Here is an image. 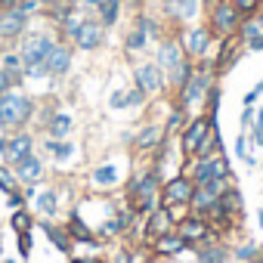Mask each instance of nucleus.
Instances as JSON below:
<instances>
[{"label":"nucleus","instance_id":"f257e3e1","mask_svg":"<svg viewBox=\"0 0 263 263\" xmlns=\"http://www.w3.org/2000/svg\"><path fill=\"white\" fill-rule=\"evenodd\" d=\"M161 177L155 174V167L149 174H140L127 183V208L137 217H149L152 211L161 208Z\"/></svg>","mask_w":263,"mask_h":263},{"label":"nucleus","instance_id":"f03ea898","mask_svg":"<svg viewBox=\"0 0 263 263\" xmlns=\"http://www.w3.org/2000/svg\"><path fill=\"white\" fill-rule=\"evenodd\" d=\"M155 65L161 68L167 87H174V90H180V87L189 81L192 68H195V62L186 59V53H183V47H180L177 37H164V41L158 44V59H155Z\"/></svg>","mask_w":263,"mask_h":263},{"label":"nucleus","instance_id":"7ed1b4c3","mask_svg":"<svg viewBox=\"0 0 263 263\" xmlns=\"http://www.w3.org/2000/svg\"><path fill=\"white\" fill-rule=\"evenodd\" d=\"M211 71L208 68H192V74H189V81L177 90V108H183L186 115L192 111V108H201V102L211 96Z\"/></svg>","mask_w":263,"mask_h":263},{"label":"nucleus","instance_id":"20e7f679","mask_svg":"<svg viewBox=\"0 0 263 263\" xmlns=\"http://www.w3.org/2000/svg\"><path fill=\"white\" fill-rule=\"evenodd\" d=\"M34 115V102L19 93V90H7L0 96V127H25Z\"/></svg>","mask_w":263,"mask_h":263},{"label":"nucleus","instance_id":"39448f33","mask_svg":"<svg viewBox=\"0 0 263 263\" xmlns=\"http://www.w3.org/2000/svg\"><path fill=\"white\" fill-rule=\"evenodd\" d=\"M214 118H208V115H195V118H189L186 121V127L180 130V149H183V158L186 161H192L195 155H198V149L204 146V140L214 134Z\"/></svg>","mask_w":263,"mask_h":263},{"label":"nucleus","instance_id":"423d86ee","mask_svg":"<svg viewBox=\"0 0 263 263\" xmlns=\"http://www.w3.org/2000/svg\"><path fill=\"white\" fill-rule=\"evenodd\" d=\"M208 28H211L214 37L229 41V37L238 34V28H241V16L235 13V7L229 4V0H214L211 10H208Z\"/></svg>","mask_w":263,"mask_h":263},{"label":"nucleus","instance_id":"0eeeda50","mask_svg":"<svg viewBox=\"0 0 263 263\" xmlns=\"http://www.w3.org/2000/svg\"><path fill=\"white\" fill-rule=\"evenodd\" d=\"M177 41H180V47H183L186 59L201 62V59L211 53L214 34H211V28H208V25H183V28L177 31Z\"/></svg>","mask_w":263,"mask_h":263},{"label":"nucleus","instance_id":"6e6552de","mask_svg":"<svg viewBox=\"0 0 263 263\" xmlns=\"http://www.w3.org/2000/svg\"><path fill=\"white\" fill-rule=\"evenodd\" d=\"M53 47H56V41L47 37V34H31V37H25V41H22V50H19L22 71H25V74H37Z\"/></svg>","mask_w":263,"mask_h":263},{"label":"nucleus","instance_id":"1a4fd4ad","mask_svg":"<svg viewBox=\"0 0 263 263\" xmlns=\"http://www.w3.org/2000/svg\"><path fill=\"white\" fill-rule=\"evenodd\" d=\"M186 177L195 186H204L214 177H229V164H226L223 152H217L211 158H192V161H186Z\"/></svg>","mask_w":263,"mask_h":263},{"label":"nucleus","instance_id":"9d476101","mask_svg":"<svg viewBox=\"0 0 263 263\" xmlns=\"http://www.w3.org/2000/svg\"><path fill=\"white\" fill-rule=\"evenodd\" d=\"M177 235H180L189 248H201V245L217 241V235L211 232V223H208L201 214H189L186 220H180V223H177Z\"/></svg>","mask_w":263,"mask_h":263},{"label":"nucleus","instance_id":"9b49d317","mask_svg":"<svg viewBox=\"0 0 263 263\" xmlns=\"http://www.w3.org/2000/svg\"><path fill=\"white\" fill-rule=\"evenodd\" d=\"M195 192V183L186 177V174H177L171 180L161 183V208H174V204H189Z\"/></svg>","mask_w":263,"mask_h":263},{"label":"nucleus","instance_id":"f8f14e48","mask_svg":"<svg viewBox=\"0 0 263 263\" xmlns=\"http://www.w3.org/2000/svg\"><path fill=\"white\" fill-rule=\"evenodd\" d=\"M134 81H137V90L143 96H158L167 87V81H164V74H161V68L155 62H140L134 68Z\"/></svg>","mask_w":263,"mask_h":263},{"label":"nucleus","instance_id":"ddd939ff","mask_svg":"<svg viewBox=\"0 0 263 263\" xmlns=\"http://www.w3.org/2000/svg\"><path fill=\"white\" fill-rule=\"evenodd\" d=\"M102 37H105V25H102L99 19H84V22L68 34V41H71L78 50H96V47L102 44Z\"/></svg>","mask_w":263,"mask_h":263},{"label":"nucleus","instance_id":"4468645a","mask_svg":"<svg viewBox=\"0 0 263 263\" xmlns=\"http://www.w3.org/2000/svg\"><path fill=\"white\" fill-rule=\"evenodd\" d=\"M28 155H34V137L28 130H16L13 137H7V149H4V161L10 167H16L19 161H25Z\"/></svg>","mask_w":263,"mask_h":263},{"label":"nucleus","instance_id":"2eb2a0df","mask_svg":"<svg viewBox=\"0 0 263 263\" xmlns=\"http://www.w3.org/2000/svg\"><path fill=\"white\" fill-rule=\"evenodd\" d=\"M25 28H28V13L22 7H10V10L0 13V37H4V41L22 37Z\"/></svg>","mask_w":263,"mask_h":263},{"label":"nucleus","instance_id":"dca6fc26","mask_svg":"<svg viewBox=\"0 0 263 263\" xmlns=\"http://www.w3.org/2000/svg\"><path fill=\"white\" fill-rule=\"evenodd\" d=\"M68 65H71V47H68V44H56V47L50 50V56L44 59V65H41V71H37V74L59 78V74H65V71H68Z\"/></svg>","mask_w":263,"mask_h":263},{"label":"nucleus","instance_id":"f3484780","mask_svg":"<svg viewBox=\"0 0 263 263\" xmlns=\"http://www.w3.org/2000/svg\"><path fill=\"white\" fill-rule=\"evenodd\" d=\"M164 140H167L164 127H158V124H146V127H140V130H137V137H134V149H137V152H158V149L164 146Z\"/></svg>","mask_w":263,"mask_h":263},{"label":"nucleus","instance_id":"a211bd4d","mask_svg":"<svg viewBox=\"0 0 263 263\" xmlns=\"http://www.w3.org/2000/svg\"><path fill=\"white\" fill-rule=\"evenodd\" d=\"M198 10H201V0H164V13L180 25H192Z\"/></svg>","mask_w":263,"mask_h":263},{"label":"nucleus","instance_id":"6ab92c4d","mask_svg":"<svg viewBox=\"0 0 263 263\" xmlns=\"http://www.w3.org/2000/svg\"><path fill=\"white\" fill-rule=\"evenodd\" d=\"M174 229H177V223H174V217H171L167 208H158V211H152V214L146 217V241L161 238V235H167V232H174Z\"/></svg>","mask_w":263,"mask_h":263},{"label":"nucleus","instance_id":"aec40b11","mask_svg":"<svg viewBox=\"0 0 263 263\" xmlns=\"http://www.w3.org/2000/svg\"><path fill=\"white\" fill-rule=\"evenodd\" d=\"M13 174H16L19 186H34V183H41V177H44V161H41L37 155H28L25 161H19V164L13 167Z\"/></svg>","mask_w":263,"mask_h":263},{"label":"nucleus","instance_id":"412c9836","mask_svg":"<svg viewBox=\"0 0 263 263\" xmlns=\"http://www.w3.org/2000/svg\"><path fill=\"white\" fill-rule=\"evenodd\" d=\"M152 251L158 254V257H177V254H186L189 251V245L177 235V229L174 232H167V235H161V238H152Z\"/></svg>","mask_w":263,"mask_h":263},{"label":"nucleus","instance_id":"4be33fe9","mask_svg":"<svg viewBox=\"0 0 263 263\" xmlns=\"http://www.w3.org/2000/svg\"><path fill=\"white\" fill-rule=\"evenodd\" d=\"M74 130V118L65 111H56L47 118V137L50 140H68V134Z\"/></svg>","mask_w":263,"mask_h":263},{"label":"nucleus","instance_id":"5701e85b","mask_svg":"<svg viewBox=\"0 0 263 263\" xmlns=\"http://www.w3.org/2000/svg\"><path fill=\"white\" fill-rule=\"evenodd\" d=\"M93 183L102 186V189L115 186V183H118V167H115V164H102V167H96V171H93Z\"/></svg>","mask_w":263,"mask_h":263},{"label":"nucleus","instance_id":"b1692460","mask_svg":"<svg viewBox=\"0 0 263 263\" xmlns=\"http://www.w3.org/2000/svg\"><path fill=\"white\" fill-rule=\"evenodd\" d=\"M0 68H4V71L19 84V74H22V59H19V53H4V56H0Z\"/></svg>","mask_w":263,"mask_h":263},{"label":"nucleus","instance_id":"393cba45","mask_svg":"<svg viewBox=\"0 0 263 263\" xmlns=\"http://www.w3.org/2000/svg\"><path fill=\"white\" fill-rule=\"evenodd\" d=\"M118 10H121V0H102V4H99V22L111 25L118 19Z\"/></svg>","mask_w":263,"mask_h":263},{"label":"nucleus","instance_id":"a878e982","mask_svg":"<svg viewBox=\"0 0 263 263\" xmlns=\"http://www.w3.org/2000/svg\"><path fill=\"white\" fill-rule=\"evenodd\" d=\"M146 37H149V31H146V22H143L140 28H134V31H130V34H127V44H124V47H127L130 53H134V50H143V44H146Z\"/></svg>","mask_w":263,"mask_h":263},{"label":"nucleus","instance_id":"bb28decb","mask_svg":"<svg viewBox=\"0 0 263 263\" xmlns=\"http://www.w3.org/2000/svg\"><path fill=\"white\" fill-rule=\"evenodd\" d=\"M34 211L37 214H56V192H41L37 195V201H34Z\"/></svg>","mask_w":263,"mask_h":263},{"label":"nucleus","instance_id":"cd10ccee","mask_svg":"<svg viewBox=\"0 0 263 263\" xmlns=\"http://www.w3.org/2000/svg\"><path fill=\"white\" fill-rule=\"evenodd\" d=\"M47 238H50L56 248H62V251L71 248V241H68V229H59V226H50V223H47Z\"/></svg>","mask_w":263,"mask_h":263},{"label":"nucleus","instance_id":"c85d7f7f","mask_svg":"<svg viewBox=\"0 0 263 263\" xmlns=\"http://www.w3.org/2000/svg\"><path fill=\"white\" fill-rule=\"evenodd\" d=\"M229 4L235 7V13H238L241 19H251V16L260 10V0H229Z\"/></svg>","mask_w":263,"mask_h":263},{"label":"nucleus","instance_id":"c756f323","mask_svg":"<svg viewBox=\"0 0 263 263\" xmlns=\"http://www.w3.org/2000/svg\"><path fill=\"white\" fill-rule=\"evenodd\" d=\"M183 127H186V111H183V108H174V115H171L167 124H164V134H180Z\"/></svg>","mask_w":263,"mask_h":263},{"label":"nucleus","instance_id":"7c9ffc66","mask_svg":"<svg viewBox=\"0 0 263 263\" xmlns=\"http://www.w3.org/2000/svg\"><path fill=\"white\" fill-rule=\"evenodd\" d=\"M47 152L56 155V158H68V155H71V146L62 143V140H50V137H47Z\"/></svg>","mask_w":263,"mask_h":263},{"label":"nucleus","instance_id":"2f4dec72","mask_svg":"<svg viewBox=\"0 0 263 263\" xmlns=\"http://www.w3.org/2000/svg\"><path fill=\"white\" fill-rule=\"evenodd\" d=\"M16 186H19L16 174H10L7 167H0V189H4V192H10V195H16Z\"/></svg>","mask_w":263,"mask_h":263},{"label":"nucleus","instance_id":"473e14b6","mask_svg":"<svg viewBox=\"0 0 263 263\" xmlns=\"http://www.w3.org/2000/svg\"><path fill=\"white\" fill-rule=\"evenodd\" d=\"M13 229H16L19 235L28 232V229H31V217H28L25 211H16V214H13Z\"/></svg>","mask_w":263,"mask_h":263},{"label":"nucleus","instance_id":"72a5a7b5","mask_svg":"<svg viewBox=\"0 0 263 263\" xmlns=\"http://www.w3.org/2000/svg\"><path fill=\"white\" fill-rule=\"evenodd\" d=\"M13 87H16V81H13V78L4 71V68H0V96H4L7 90H13Z\"/></svg>","mask_w":263,"mask_h":263},{"label":"nucleus","instance_id":"f704fd0d","mask_svg":"<svg viewBox=\"0 0 263 263\" xmlns=\"http://www.w3.org/2000/svg\"><path fill=\"white\" fill-rule=\"evenodd\" d=\"M19 251H22V254H28V251H31V238H28V232H22V235H19Z\"/></svg>","mask_w":263,"mask_h":263},{"label":"nucleus","instance_id":"c9c22d12","mask_svg":"<svg viewBox=\"0 0 263 263\" xmlns=\"http://www.w3.org/2000/svg\"><path fill=\"white\" fill-rule=\"evenodd\" d=\"M235 257H241V260H251L254 257V245H245V248H238V254Z\"/></svg>","mask_w":263,"mask_h":263},{"label":"nucleus","instance_id":"e433bc0d","mask_svg":"<svg viewBox=\"0 0 263 263\" xmlns=\"http://www.w3.org/2000/svg\"><path fill=\"white\" fill-rule=\"evenodd\" d=\"M22 4H25V0H7V10L10 7H22Z\"/></svg>","mask_w":263,"mask_h":263},{"label":"nucleus","instance_id":"4c0bfd02","mask_svg":"<svg viewBox=\"0 0 263 263\" xmlns=\"http://www.w3.org/2000/svg\"><path fill=\"white\" fill-rule=\"evenodd\" d=\"M7 10V0H0V13H4Z\"/></svg>","mask_w":263,"mask_h":263},{"label":"nucleus","instance_id":"58836bf2","mask_svg":"<svg viewBox=\"0 0 263 263\" xmlns=\"http://www.w3.org/2000/svg\"><path fill=\"white\" fill-rule=\"evenodd\" d=\"M257 263H263V257H260V260H257Z\"/></svg>","mask_w":263,"mask_h":263},{"label":"nucleus","instance_id":"ea45409f","mask_svg":"<svg viewBox=\"0 0 263 263\" xmlns=\"http://www.w3.org/2000/svg\"><path fill=\"white\" fill-rule=\"evenodd\" d=\"M260 220H263V214H260Z\"/></svg>","mask_w":263,"mask_h":263},{"label":"nucleus","instance_id":"a19ab883","mask_svg":"<svg viewBox=\"0 0 263 263\" xmlns=\"http://www.w3.org/2000/svg\"><path fill=\"white\" fill-rule=\"evenodd\" d=\"M198 263H201V260H198Z\"/></svg>","mask_w":263,"mask_h":263}]
</instances>
